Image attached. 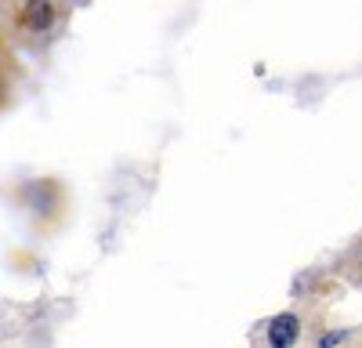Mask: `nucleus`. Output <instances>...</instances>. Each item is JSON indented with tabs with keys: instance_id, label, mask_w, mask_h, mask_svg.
Listing matches in <instances>:
<instances>
[{
	"instance_id": "nucleus-2",
	"label": "nucleus",
	"mask_w": 362,
	"mask_h": 348,
	"mask_svg": "<svg viewBox=\"0 0 362 348\" xmlns=\"http://www.w3.org/2000/svg\"><path fill=\"white\" fill-rule=\"evenodd\" d=\"M47 18H51V4H29V11H25V22L29 25H47Z\"/></svg>"
},
{
	"instance_id": "nucleus-1",
	"label": "nucleus",
	"mask_w": 362,
	"mask_h": 348,
	"mask_svg": "<svg viewBox=\"0 0 362 348\" xmlns=\"http://www.w3.org/2000/svg\"><path fill=\"white\" fill-rule=\"evenodd\" d=\"M297 334H300V319L283 312L268 323V348H290L297 341Z\"/></svg>"
},
{
	"instance_id": "nucleus-3",
	"label": "nucleus",
	"mask_w": 362,
	"mask_h": 348,
	"mask_svg": "<svg viewBox=\"0 0 362 348\" xmlns=\"http://www.w3.org/2000/svg\"><path fill=\"white\" fill-rule=\"evenodd\" d=\"M341 337H344V334H326V337H319V348H334Z\"/></svg>"
}]
</instances>
